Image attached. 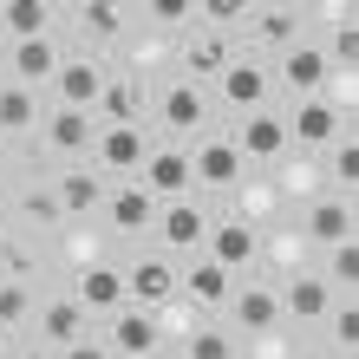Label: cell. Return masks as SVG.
Returning <instances> with one entry per match:
<instances>
[{
	"mask_svg": "<svg viewBox=\"0 0 359 359\" xmlns=\"http://www.w3.org/2000/svg\"><path fill=\"white\" fill-rule=\"evenodd\" d=\"M144 157H151V131H144V124H98L92 170L104 177V189H111V183H137Z\"/></svg>",
	"mask_w": 359,
	"mask_h": 359,
	"instance_id": "1",
	"label": "cell"
},
{
	"mask_svg": "<svg viewBox=\"0 0 359 359\" xmlns=\"http://www.w3.org/2000/svg\"><path fill=\"white\" fill-rule=\"evenodd\" d=\"M209 229H216V209L196 203V196H183V203H157V229L151 236H163L157 255H203Z\"/></svg>",
	"mask_w": 359,
	"mask_h": 359,
	"instance_id": "2",
	"label": "cell"
},
{
	"mask_svg": "<svg viewBox=\"0 0 359 359\" xmlns=\"http://www.w3.org/2000/svg\"><path fill=\"white\" fill-rule=\"evenodd\" d=\"M346 131H353V124L340 118V104H333V98H301L287 111V137H294V151H307V157H327Z\"/></svg>",
	"mask_w": 359,
	"mask_h": 359,
	"instance_id": "3",
	"label": "cell"
},
{
	"mask_svg": "<svg viewBox=\"0 0 359 359\" xmlns=\"http://www.w3.org/2000/svg\"><path fill=\"white\" fill-rule=\"evenodd\" d=\"M216 104H222V111H236V118L262 111V104H274V72L262 66V59L236 53V59H229V72L216 79Z\"/></svg>",
	"mask_w": 359,
	"mask_h": 359,
	"instance_id": "4",
	"label": "cell"
},
{
	"mask_svg": "<svg viewBox=\"0 0 359 359\" xmlns=\"http://www.w3.org/2000/svg\"><path fill=\"white\" fill-rule=\"evenodd\" d=\"M104 346L111 359H157L163 353V327L151 307H118L111 320H104Z\"/></svg>",
	"mask_w": 359,
	"mask_h": 359,
	"instance_id": "5",
	"label": "cell"
},
{
	"mask_svg": "<svg viewBox=\"0 0 359 359\" xmlns=\"http://www.w3.org/2000/svg\"><path fill=\"white\" fill-rule=\"evenodd\" d=\"M124 287H131V307L163 313V307L183 294V268H177L170 255H137L131 268H124Z\"/></svg>",
	"mask_w": 359,
	"mask_h": 359,
	"instance_id": "6",
	"label": "cell"
},
{
	"mask_svg": "<svg viewBox=\"0 0 359 359\" xmlns=\"http://www.w3.org/2000/svg\"><path fill=\"white\" fill-rule=\"evenodd\" d=\"M242 151V163L255 157V163H281L287 151H294V137H287V111H274V104H262V111H248L242 124H236V137H229Z\"/></svg>",
	"mask_w": 359,
	"mask_h": 359,
	"instance_id": "7",
	"label": "cell"
},
{
	"mask_svg": "<svg viewBox=\"0 0 359 359\" xmlns=\"http://www.w3.org/2000/svg\"><path fill=\"white\" fill-rule=\"evenodd\" d=\"M151 111H157L163 131H177V137L209 131V92H203V86H189V79H170V86H157Z\"/></svg>",
	"mask_w": 359,
	"mask_h": 359,
	"instance_id": "8",
	"label": "cell"
},
{
	"mask_svg": "<svg viewBox=\"0 0 359 359\" xmlns=\"http://www.w3.org/2000/svg\"><path fill=\"white\" fill-rule=\"evenodd\" d=\"M333 301H340V287L320 281V268H301V274H287V287H281V320L320 327L327 313H333Z\"/></svg>",
	"mask_w": 359,
	"mask_h": 359,
	"instance_id": "9",
	"label": "cell"
},
{
	"mask_svg": "<svg viewBox=\"0 0 359 359\" xmlns=\"http://www.w3.org/2000/svg\"><path fill=\"white\" fill-rule=\"evenodd\" d=\"M203 255L229 268V274H242V268H255L262 262V229H248L242 216H216V229H209V242H203Z\"/></svg>",
	"mask_w": 359,
	"mask_h": 359,
	"instance_id": "10",
	"label": "cell"
},
{
	"mask_svg": "<svg viewBox=\"0 0 359 359\" xmlns=\"http://www.w3.org/2000/svg\"><path fill=\"white\" fill-rule=\"evenodd\" d=\"M274 86H287L294 98H327L333 66H327V53L313 46V39H301V46H287V53H281V66H274Z\"/></svg>",
	"mask_w": 359,
	"mask_h": 359,
	"instance_id": "11",
	"label": "cell"
},
{
	"mask_svg": "<svg viewBox=\"0 0 359 359\" xmlns=\"http://www.w3.org/2000/svg\"><path fill=\"white\" fill-rule=\"evenodd\" d=\"M104 222H111V236H151L157 229V196L144 183H111L104 189Z\"/></svg>",
	"mask_w": 359,
	"mask_h": 359,
	"instance_id": "12",
	"label": "cell"
},
{
	"mask_svg": "<svg viewBox=\"0 0 359 359\" xmlns=\"http://www.w3.org/2000/svg\"><path fill=\"white\" fill-rule=\"evenodd\" d=\"M72 301L86 307V313H104V320H111L118 307H131L124 268H118V262H86V268H79V287H72Z\"/></svg>",
	"mask_w": 359,
	"mask_h": 359,
	"instance_id": "13",
	"label": "cell"
},
{
	"mask_svg": "<svg viewBox=\"0 0 359 359\" xmlns=\"http://www.w3.org/2000/svg\"><path fill=\"white\" fill-rule=\"evenodd\" d=\"M236 274L229 268H216L209 255H189V268H183V301L189 307H203V313H229V301H236Z\"/></svg>",
	"mask_w": 359,
	"mask_h": 359,
	"instance_id": "14",
	"label": "cell"
},
{
	"mask_svg": "<svg viewBox=\"0 0 359 359\" xmlns=\"http://www.w3.org/2000/svg\"><path fill=\"white\" fill-rule=\"evenodd\" d=\"M229 320H236V333H274L281 327V287L274 281H242L236 287V301H229Z\"/></svg>",
	"mask_w": 359,
	"mask_h": 359,
	"instance_id": "15",
	"label": "cell"
},
{
	"mask_svg": "<svg viewBox=\"0 0 359 359\" xmlns=\"http://www.w3.org/2000/svg\"><path fill=\"white\" fill-rule=\"evenodd\" d=\"M98 92H104V66L86 53H66L59 59V79H53V104H72V111H98Z\"/></svg>",
	"mask_w": 359,
	"mask_h": 359,
	"instance_id": "16",
	"label": "cell"
},
{
	"mask_svg": "<svg viewBox=\"0 0 359 359\" xmlns=\"http://www.w3.org/2000/svg\"><path fill=\"white\" fill-rule=\"evenodd\" d=\"M137 183L151 189L157 203H183L189 196V151H170V144H151V157H144V170H137Z\"/></svg>",
	"mask_w": 359,
	"mask_h": 359,
	"instance_id": "17",
	"label": "cell"
},
{
	"mask_svg": "<svg viewBox=\"0 0 359 359\" xmlns=\"http://www.w3.org/2000/svg\"><path fill=\"white\" fill-rule=\"evenodd\" d=\"M33 327H39L33 340L46 346V353H66V346H79V340L92 333V313L66 294V301H46V307H39V313H33Z\"/></svg>",
	"mask_w": 359,
	"mask_h": 359,
	"instance_id": "18",
	"label": "cell"
},
{
	"mask_svg": "<svg viewBox=\"0 0 359 359\" xmlns=\"http://www.w3.org/2000/svg\"><path fill=\"white\" fill-rule=\"evenodd\" d=\"M189 177H196L203 189H236L248 177V163H242V151L229 137H203L196 151H189Z\"/></svg>",
	"mask_w": 359,
	"mask_h": 359,
	"instance_id": "19",
	"label": "cell"
},
{
	"mask_svg": "<svg viewBox=\"0 0 359 359\" xmlns=\"http://www.w3.org/2000/svg\"><path fill=\"white\" fill-rule=\"evenodd\" d=\"M59 59H66V53H59V39L46 33V39H20V46H7V79H13V86H53V79H59Z\"/></svg>",
	"mask_w": 359,
	"mask_h": 359,
	"instance_id": "20",
	"label": "cell"
},
{
	"mask_svg": "<svg viewBox=\"0 0 359 359\" xmlns=\"http://www.w3.org/2000/svg\"><path fill=\"white\" fill-rule=\"evenodd\" d=\"M39 131H46V151H53V157H79V151H92V137H98V111L53 104V111L39 118Z\"/></svg>",
	"mask_w": 359,
	"mask_h": 359,
	"instance_id": "21",
	"label": "cell"
},
{
	"mask_svg": "<svg viewBox=\"0 0 359 359\" xmlns=\"http://www.w3.org/2000/svg\"><path fill=\"white\" fill-rule=\"evenodd\" d=\"M53 196H59V216H98L104 209V177L92 163H66L53 177Z\"/></svg>",
	"mask_w": 359,
	"mask_h": 359,
	"instance_id": "22",
	"label": "cell"
},
{
	"mask_svg": "<svg viewBox=\"0 0 359 359\" xmlns=\"http://www.w3.org/2000/svg\"><path fill=\"white\" fill-rule=\"evenodd\" d=\"M353 196H313L307 203V229L301 236L313 242V248H340V242H353Z\"/></svg>",
	"mask_w": 359,
	"mask_h": 359,
	"instance_id": "23",
	"label": "cell"
},
{
	"mask_svg": "<svg viewBox=\"0 0 359 359\" xmlns=\"http://www.w3.org/2000/svg\"><path fill=\"white\" fill-rule=\"evenodd\" d=\"M229 59H236V46H229L222 33H196V39L183 46V79L209 92V86H216V79L229 72Z\"/></svg>",
	"mask_w": 359,
	"mask_h": 359,
	"instance_id": "24",
	"label": "cell"
},
{
	"mask_svg": "<svg viewBox=\"0 0 359 359\" xmlns=\"http://www.w3.org/2000/svg\"><path fill=\"white\" fill-rule=\"evenodd\" d=\"M98 124H144V86H137V72H104Z\"/></svg>",
	"mask_w": 359,
	"mask_h": 359,
	"instance_id": "25",
	"label": "cell"
},
{
	"mask_svg": "<svg viewBox=\"0 0 359 359\" xmlns=\"http://www.w3.org/2000/svg\"><path fill=\"white\" fill-rule=\"evenodd\" d=\"M53 20H59L53 0H7V7H0V39H7V46H20V39H46Z\"/></svg>",
	"mask_w": 359,
	"mask_h": 359,
	"instance_id": "26",
	"label": "cell"
},
{
	"mask_svg": "<svg viewBox=\"0 0 359 359\" xmlns=\"http://www.w3.org/2000/svg\"><path fill=\"white\" fill-rule=\"evenodd\" d=\"M248 39L255 46H301V7H248Z\"/></svg>",
	"mask_w": 359,
	"mask_h": 359,
	"instance_id": "27",
	"label": "cell"
},
{
	"mask_svg": "<svg viewBox=\"0 0 359 359\" xmlns=\"http://www.w3.org/2000/svg\"><path fill=\"white\" fill-rule=\"evenodd\" d=\"M39 118H46V111H39V98L27 86H13V79H0V137H27Z\"/></svg>",
	"mask_w": 359,
	"mask_h": 359,
	"instance_id": "28",
	"label": "cell"
},
{
	"mask_svg": "<svg viewBox=\"0 0 359 359\" xmlns=\"http://www.w3.org/2000/svg\"><path fill=\"white\" fill-rule=\"evenodd\" d=\"M320 170L333 177V196H353V183H359V151H353V131H346V137L320 157Z\"/></svg>",
	"mask_w": 359,
	"mask_h": 359,
	"instance_id": "29",
	"label": "cell"
},
{
	"mask_svg": "<svg viewBox=\"0 0 359 359\" xmlns=\"http://www.w3.org/2000/svg\"><path fill=\"white\" fill-rule=\"evenodd\" d=\"M39 313V301H33V287H20V281H0V333H20Z\"/></svg>",
	"mask_w": 359,
	"mask_h": 359,
	"instance_id": "30",
	"label": "cell"
},
{
	"mask_svg": "<svg viewBox=\"0 0 359 359\" xmlns=\"http://www.w3.org/2000/svg\"><path fill=\"white\" fill-rule=\"evenodd\" d=\"M7 216H27L39 229H59V196H53V183L46 189H20V196L7 203Z\"/></svg>",
	"mask_w": 359,
	"mask_h": 359,
	"instance_id": "31",
	"label": "cell"
},
{
	"mask_svg": "<svg viewBox=\"0 0 359 359\" xmlns=\"http://www.w3.org/2000/svg\"><path fill=\"white\" fill-rule=\"evenodd\" d=\"M79 27H86L92 39H118L124 33V7L118 0H86V7H79Z\"/></svg>",
	"mask_w": 359,
	"mask_h": 359,
	"instance_id": "32",
	"label": "cell"
},
{
	"mask_svg": "<svg viewBox=\"0 0 359 359\" xmlns=\"http://www.w3.org/2000/svg\"><path fill=\"white\" fill-rule=\"evenodd\" d=\"M0 274H7V281H20V287H33V274H39V255H33L27 242L0 236Z\"/></svg>",
	"mask_w": 359,
	"mask_h": 359,
	"instance_id": "33",
	"label": "cell"
},
{
	"mask_svg": "<svg viewBox=\"0 0 359 359\" xmlns=\"http://www.w3.org/2000/svg\"><path fill=\"white\" fill-rule=\"evenodd\" d=\"M183 359H236V333H216V327H196L183 340Z\"/></svg>",
	"mask_w": 359,
	"mask_h": 359,
	"instance_id": "34",
	"label": "cell"
},
{
	"mask_svg": "<svg viewBox=\"0 0 359 359\" xmlns=\"http://www.w3.org/2000/svg\"><path fill=\"white\" fill-rule=\"evenodd\" d=\"M327 327H333V346H340V353H353V346H359V307H353V294H340V301H333Z\"/></svg>",
	"mask_w": 359,
	"mask_h": 359,
	"instance_id": "35",
	"label": "cell"
},
{
	"mask_svg": "<svg viewBox=\"0 0 359 359\" xmlns=\"http://www.w3.org/2000/svg\"><path fill=\"white\" fill-rule=\"evenodd\" d=\"M320 281H333L340 294H353V281H359V248H353V242L327 248V274H320Z\"/></svg>",
	"mask_w": 359,
	"mask_h": 359,
	"instance_id": "36",
	"label": "cell"
},
{
	"mask_svg": "<svg viewBox=\"0 0 359 359\" xmlns=\"http://www.w3.org/2000/svg\"><path fill=\"white\" fill-rule=\"evenodd\" d=\"M281 189H294V196H320V157H307L301 151V163H287V170H281Z\"/></svg>",
	"mask_w": 359,
	"mask_h": 359,
	"instance_id": "37",
	"label": "cell"
},
{
	"mask_svg": "<svg viewBox=\"0 0 359 359\" xmlns=\"http://www.w3.org/2000/svg\"><path fill=\"white\" fill-rule=\"evenodd\" d=\"M327 53V66L333 72H353V59H359V33H353V13L340 20V27H333V46H320Z\"/></svg>",
	"mask_w": 359,
	"mask_h": 359,
	"instance_id": "38",
	"label": "cell"
},
{
	"mask_svg": "<svg viewBox=\"0 0 359 359\" xmlns=\"http://www.w3.org/2000/svg\"><path fill=\"white\" fill-rule=\"evenodd\" d=\"M144 13L157 20V33H170V27H189V20H196V0H151Z\"/></svg>",
	"mask_w": 359,
	"mask_h": 359,
	"instance_id": "39",
	"label": "cell"
},
{
	"mask_svg": "<svg viewBox=\"0 0 359 359\" xmlns=\"http://www.w3.org/2000/svg\"><path fill=\"white\" fill-rule=\"evenodd\" d=\"M248 346H255V359H294V353H287V333H281V327H274V333H255Z\"/></svg>",
	"mask_w": 359,
	"mask_h": 359,
	"instance_id": "40",
	"label": "cell"
},
{
	"mask_svg": "<svg viewBox=\"0 0 359 359\" xmlns=\"http://www.w3.org/2000/svg\"><path fill=\"white\" fill-rule=\"evenodd\" d=\"M53 359H111V346H104V333H86V340H79V346L53 353Z\"/></svg>",
	"mask_w": 359,
	"mask_h": 359,
	"instance_id": "41",
	"label": "cell"
},
{
	"mask_svg": "<svg viewBox=\"0 0 359 359\" xmlns=\"http://www.w3.org/2000/svg\"><path fill=\"white\" fill-rule=\"evenodd\" d=\"M7 359H53L46 346H20V353H7Z\"/></svg>",
	"mask_w": 359,
	"mask_h": 359,
	"instance_id": "42",
	"label": "cell"
},
{
	"mask_svg": "<svg viewBox=\"0 0 359 359\" xmlns=\"http://www.w3.org/2000/svg\"><path fill=\"white\" fill-rule=\"evenodd\" d=\"M7 222H13V216H7V203H0V236H7Z\"/></svg>",
	"mask_w": 359,
	"mask_h": 359,
	"instance_id": "43",
	"label": "cell"
},
{
	"mask_svg": "<svg viewBox=\"0 0 359 359\" xmlns=\"http://www.w3.org/2000/svg\"><path fill=\"white\" fill-rule=\"evenodd\" d=\"M0 170H7V137H0Z\"/></svg>",
	"mask_w": 359,
	"mask_h": 359,
	"instance_id": "44",
	"label": "cell"
},
{
	"mask_svg": "<svg viewBox=\"0 0 359 359\" xmlns=\"http://www.w3.org/2000/svg\"><path fill=\"white\" fill-rule=\"evenodd\" d=\"M294 359H320V353H294Z\"/></svg>",
	"mask_w": 359,
	"mask_h": 359,
	"instance_id": "45",
	"label": "cell"
},
{
	"mask_svg": "<svg viewBox=\"0 0 359 359\" xmlns=\"http://www.w3.org/2000/svg\"><path fill=\"white\" fill-rule=\"evenodd\" d=\"M0 359H7V340H0Z\"/></svg>",
	"mask_w": 359,
	"mask_h": 359,
	"instance_id": "46",
	"label": "cell"
},
{
	"mask_svg": "<svg viewBox=\"0 0 359 359\" xmlns=\"http://www.w3.org/2000/svg\"><path fill=\"white\" fill-rule=\"evenodd\" d=\"M0 53H7V39H0Z\"/></svg>",
	"mask_w": 359,
	"mask_h": 359,
	"instance_id": "47",
	"label": "cell"
}]
</instances>
